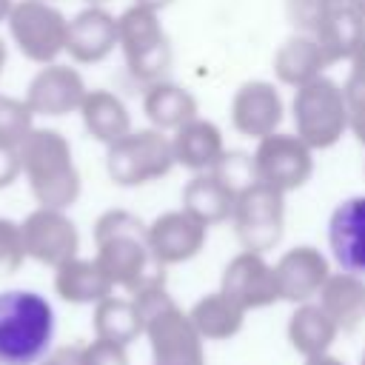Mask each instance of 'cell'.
Listing matches in <instances>:
<instances>
[{
  "label": "cell",
  "instance_id": "1",
  "mask_svg": "<svg viewBox=\"0 0 365 365\" xmlns=\"http://www.w3.org/2000/svg\"><path fill=\"white\" fill-rule=\"evenodd\" d=\"M17 151L23 180L37 205L66 211L77 202V197L83 194V177L74 163L71 143L63 131L34 125Z\"/></svg>",
  "mask_w": 365,
  "mask_h": 365
},
{
  "label": "cell",
  "instance_id": "2",
  "mask_svg": "<svg viewBox=\"0 0 365 365\" xmlns=\"http://www.w3.org/2000/svg\"><path fill=\"white\" fill-rule=\"evenodd\" d=\"M57 314L29 288L0 291V365H37L51 351Z\"/></svg>",
  "mask_w": 365,
  "mask_h": 365
},
{
  "label": "cell",
  "instance_id": "3",
  "mask_svg": "<svg viewBox=\"0 0 365 365\" xmlns=\"http://www.w3.org/2000/svg\"><path fill=\"white\" fill-rule=\"evenodd\" d=\"M291 120H294V134L305 140L314 151L334 148L348 134L351 125V103L345 88L325 74L294 88Z\"/></svg>",
  "mask_w": 365,
  "mask_h": 365
},
{
  "label": "cell",
  "instance_id": "4",
  "mask_svg": "<svg viewBox=\"0 0 365 365\" xmlns=\"http://www.w3.org/2000/svg\"><path fill=\"white\" fill-rule=\"evenodd\" d=\"M117 48L128 74L145 86L165 80L174 60L171 37L160 20V11L137 3L117 14Z\"/></svg>",
  "mask_w": 365,
  "mask_h": 365
},
{
  "label": "cell",
  "instance_id": "5",
  "mask_svg": "<svg viewBox=\"0 0 365 365\" xmlns=\"http://www.w3.org/2000/svg\"><path fill=\"white\" fill-rule=\"evenodd\" d=\"M171 134L160 128H131L117 143L106 145V174L117 188H140L174 171Z\"/></svg>",
  "mask_w": 365,
  "mask_h": 365
},
{
  "label": "cell",
  "instance_id": "6",
  "mask_svg": "<svg viewBox=\"0 0 365 365\" xmlns=\"http://www.w3.org/2000/svg\"><path fill=\"white\" fill-rule=\"evenodd\" d=\"M94 240H97V265L106 271L108 279L134 282L145 265H148V234L140 217H134L125 208H111L97 217L94 222Z\"/></svg>",
  "mask_w": 365,
  "mask_h": 365
},
{
  "label": "cell",
  "instance_id": "7",
  "mask_svg": "<svg viewBox=\"0 0 365 365\" xmlns=\"http://www.w3.org/2000/svg\"><path fill=\"white\" fill-rule=\"evenodd\" d=\"M6 31L14 48L37 66L57 63L66 54L68 40V17L57 3L48 0H14L11 14L6 20Z\"/></svg>",
  "mask_w": 365,
  "mask_h": 365
},
{
  "label": "cell",
  "instance_id": "8",
  "mask_svg": "<svg viewBox=\"0 0 365 365\" xmlns=\"http://www.w3.org/2000/svg\"><path fill=\"white\" fill-rule=\"evenodd\" d=\"M254 168L257 180L291 194L299 191L311 177H314V148L299 140L294 131H274L254 145Z\"/></svg>",
  "mask_w": 365,
  "mask_h": 365
},
{
  "label": "cell",
  "instance_id": "9",
  "mask_svg": "<svg viewBox=\"0 0 365 365\" xmlns=\"http://www.w3.org/2000/svg\"><path fill=\"white\" fill-rule=\"evenodd\" d=\"M88 86L74 63H48L34 71L26 86V106L34 117H68L80 111Z\"/></svg>",
  "mask_w": 365,
  "mask_h": 365
},
{
  "label": "cell",
  "instance_id": "10",
  "mask_svg": "<svg viewBox=\"0 0 365 365\" xmlns=\"http://www.w3.org/2000/svg\"><path fill=\"white\" fill-rule=\"evenodd\" d=\"M228 120L240 137H248L254 143L279 131L285 120V103L279 86L271 80H245L231 94Z\"/></svg>",
  "mask_w": 365,
  "mask_h": 365
},
{
  "label": "cell",
  "instance_id": "11",
  "mask_svg": "<svg viewBox=\"0 0 365 365\" xmlns=\"http://www.w3.org/2000/svg\"><path fill=\"white\" fill-rule=\"evenodd\" d=\"M20 231H23L26 257H34L37 262H46L54 268L71 259L80 245L71 217L60 208L37 205L31 214H26V220L20 222Z\"/></svg>",
  "mask_w": 365,
  "mask_h": 365
},
{
  "label": "cell",
  "instance_id": "12",
  "mask_svg": "<svg viewBox=\"0 0 365 365\" xmlns=\"http://www.w3.org/2000/svg\"><path fill=\"white\" fill-rule=\"evenodd\" d=\"M231 220L237 225L240 240H245L251 248L271 245V242H277V237L282 231L285 194L257 180L251 188L237 194V205H234Z\"/></svg>",
  "mask_w": 365,
  "mask_h": 365
},
{
  "label": "cell",
  "instance_id": "13",
  "mask_svg": "<svg viewBox=\"0 0 365 365\" xmlns=\"http://www.w3.org/2000/svg\"><path fill=\"white\" fill-rule=\"evenodd\" d=\"M117 48V14L108 6H83L68 20L66 54L74 66H97Z\"/></svg>",
  "mask_w": 365,
  "mask_h": 365
},
{
  "label": "cell",
  "instance_id": "14",
  "mask_svg": "<svg viewBox=\"0 0 365 365\" xmlns=\"http://www.w3.org/2000/svg\"><path fill=\"white\" fill-rule=\"evenodd\" d=\"M328 248L342 274L365 277V194L345 197L328 217Z\"/></svg>",
  "mask_w": 365,
  "mask_h": 365
},
{
  "label": "cell",
  "instance_id": "15",
  "mask_svg": "<svg viewBox=\"0 0 365 365\" xmlns=\"http://www.w3.org/2000/svg\"><path fill=\"white\" fill-rule=\"evenodd\" d=\"M171 148L177 165L188 168L191 174H202L211 171L225 154V134L214 120L194 117L177 131H171Z\"/></svg>",
  "mask_w": 365,
  "mask_h": 365
},
{
  "label": "cell",
  "instance_id": "16",
  "mask_svg": "<svg viewBox=\"0 0 365 365\" xmlns=\"http://www.w3.org/2000/svg\"><path fill=\"white\" fill-rule=\"evenodd\" d=\"M271 68H274V80L277 86H288V88H299L317 77L325 74L328 63L314 40V34L305 31H294L291 37H285L274 57H271Z\"/></svg>",
  "mask_w": 365,
  "mask_h": 365
},
{
  "label": "cell",
  "instance_id": "17",
  "mask_svg": "<svg viewBox=\"0 0 365 365\" xmlns=\"http://www.w3.org/2000/svg\"><path fill=\"white\" fill-rule=\"evenodd\" d=\"M148 245L154 251L157 259L174 262L182 257H191L202 240H205V225L200 220H194L188 211L177 208V211H165L160 214L148 228Z\"/></svg>",
  "mask_w": 365,
  "mask_h": 365
},
{
  "label": "cell",
  "instance_id": "18",
  "mask_svg": "<svg viewBox=\"0 0 365 365\" xmlns=\"http://www.w3.org/2000/svg\"><path fill=\"white\" fill-rule=\"evenodd\" d=\"M143 114L148 120L151 128H160L165 134L177 131L180 125H185L188 120L200 117V103L197 97L185 88V86H177L171 80H157V83H148L145 91H143Z\"/></svg>",
  "mask_w": 365,
  "mask_h": 365
},
{
  "label": "cell",
  "instance_id": "19",
  "mask_svg": "<svg viewBox=\"0 0 365 365\" xmlns=\"http://www.w3.org/2000/svg\"><path fill=\"white\" fill-rule=\"evenodd\" d=\"M77 114L83 120L86 134L91 140L103 143V145L117 143L120 137H125L134 128L128 106L123 103L120 94L108 91V88H88V94H86V100H83Z\"/></svg>",
  "mask_w": 365,
  "mask_h": 365
},
{
  "label": "cell",
  "instance_id": "20",
  "mask_svg": "<svg viewBox=\"0 0 365 365\" xmlns=\"http://www.w3.org/2000/svg\"><path fill=\"white\" fill-rule=\"evenodd\" d=\"M314 40L325 57L328 66L334 63H348L356 48L365 43V17L354 6H339L334 9L314 31Z\"/></svg>",
  "mask_w": 365,
  "mask_h": 365
},
{
  "label": "cell",
  "instance_id": "21",
  "mask_svg": "<svg viewBox=\"0 0 365 365\" xmlns=\"http://www.w3.org/2000/svg\"><path fill=\"white\" fill-rule=\"evenodd\" d=\"M237 194L225 188L211 171L191 174V180L182 185V211H188L202 225H217L234 217Z\"/></svg>",
  "mask_w": 365,
  "mask_h": 365
},
{
  "label": "cell",
  "instance_id": "22",
  "mask_svg": "<svg viewBox=\"0 0 365 365\" xmlns=\"http://www.w3.org/2000/svg\"><path fill=\"white\" fill-rule=\"evenodd\" d=\"M108 285L106 271L97 262L88 259H66L63 265H57V277H54V288L66 297V299H91L100 297Z\"/></svg>",
  "mask_w": 365,
  "mask_h": 365
},
{
  "label": "cell",
  "instance_id": "23",
  "mask_svg": "<svg viewBox=\"0 0 365 365\" xmlns=\"http://www.w3.org/2000/svg\"><path fill=\"white\" fill-rule=\"evenodd\" d=\"M322 271H325V259L314 248H294L279 262V279L291 288H314Z\"/></svg>",
  "mask_w": 365,
  "mask_h": 365
},
{
  "label": "cell",
  "instance_id": "24",
  "mask_svg": "<svg viewBox=\"0 0 365 365\" xmlns=\"http://www.w3.org/2000/svg\"><path fill=\"white\" fill-rule=\"evenodd\" d=\"M31 128H34V114L26 106V100L0 94V145L20 148V143L31 134Z\"/></svg>",
  "mask_w": 365,
  "mask_h": 365
},
{
  "label": "cell",
  "instance_id": "25",
  "mask_svg": "<svg viewBox=\"0 0 365 365\" xmlns=\"http://www.w3.org/2000/svg\"><path fill=\"white\" fill-rule=\"evenodd\" d=\"M211 174L231 188L234 194H242L245 188H251L257 182V168H254V154L240 151V148H225V154L220 157V163L211 168Z\"/></svg>",
  "mask_w": 365,
  "mask_h": 365
},
{
  "label": "cell",
  "instance_id": "26",
  "mask_svg": "<svg viewBox=\"0 0 365 365\" xmlns=\"http://www.w3.org/2000/svg\"><path fill=\"white\" fill-rule=\"evenodd\" d=\"M268 282H271V277H268L262 259L257 254H251V251L242 254V257H237L231 262V268H228V285L237 294H251V291L254 294H262L268 288Z\"/></svg>",
  "mask_w": 365,
  "mask_h": 365
},
{
  "label": "cell",
  "instance_id": "27",
  "mask_svg": "<svg viewBox=\"0 0 365 365\" xmlns=\"http://www.w3.org/2000/svg\"><path fill=\"white\" fill-rule=\"evenodd\" d=\"M348 0H285V17L294 26V31L314 34L317 26Z\"/></svg>",
  "mask_w": 365,
  "mask_h": 365
},
{
  "label": "cell",
  "instance_id": "28",
  "mask_svg": "<svg viewBox=\"0 0 365 365\" xmlns=\"http://www.w3.org/2000/svg\"><path fill=\"white\" fill-rule=\"evenodd\" d=\"M26 259V245H23V231L20 222H11L0 217V271H14Z\"/></svg>",
  "mask_w": 365,
  "mask_h": 365
},
{
  "label": "cell",
  "instance_id": "29",
  "mask_svg": "<svg viewBox=\"0 0 365 365\" xmlns=\"http://www.w3.org/2000/svg\"><path fill=\"white\" fill-rule=\"evenodd\" d=\"M348 103H365V43L356 48V54L348 60V77L342 83Z\"/></svg>",
  "mask_w": 365,
  "mask_h": 365
},
{
  "label": "cell",
  "instance_id": "30",
  "mask_svg": "<svg viewBox=\"0 0 365 365\" xmlns=\"http://www.w3.org/2000/svg\"><path fill=\"white\" fill-rule=\"evenodd\" d=\"M23 177V165H20V151L11 145H0V191L14 185Z\"/></svg>",
  "mask_w": 365,
  "mask_h": 365
},
{
  "label": "cell",
  "instance_id": "31",
  "mask_svg": "<svg viewBox=\"0 0 365 365\" xmlns=\"http://www.w3.org/2000/svg\"><path fill=\"white\" fill-rule=\"evenodd\" d=\"M348 131L359 140V145H365V103H354L351 106V125Z\"/></svg>",
  "mask_w": 365,
  "mask_h": 365
},
{
  "label": "cell",
  "instance_id": "32",
  "mask_svg": "<svg viewBox=\"0 0 365 365\" xmlns=\"http://www.w3.org/2000/svg\"><path fill=\"white\" fill-rule=\"evenodd\" d=\"M137 6H145V9H154V11H163V9H168L174 0H134Z\"/></svg>",
  "mask_w": 365,
  "mask_h": 365
},
{
  "label": "cell",
  "instance_id": "33",
  "mask_svg": "<svg viewBox=\"0 0 365 365\" xmlns=\"http://www.w3.org/2000/svg\"><path fill=\"white\" fill-rule=\"evenodd\" d=\"M11 6H14V0H0V26H6V20L11 14Z\"/></svg>",
  "mask_w": 365,
  "mask_h": 365
},
{
  "label": "cell",
  "instance_id": "34",
  "mask_svg": "<svg viewBox=\"0 0 365 365\" xmlns=\"http://www.w3.org/2000/svg\"><path fill=\"white\" fill-rule=\"evenodd\" d=\"M6 60H9V46H6V40L0 37V74H3V68H6Z\"/></svg>",
  "mask_w": 365,
  "mask_h": 365
},
{
  "label": "cell",
  "instance_id": "35",
  "mask_svg": "<svg viewBox=\"0 0 365 365\" xmlns=\"http://www.w3.org/2000/svg\"><path fill=\"white\" fill-rule=\"evenodd\" d=\"M348 6H354V9H356L362 17H365V0H348Z\"/></svg>",
  "mask_w": 365,
  "mask_h": 365
},
{
  "label": "cell",
  "instance_id": "36",
  "mask_svg": "<svg viewBox=\"0 0 365 365\" xmlns=\"http://www.w3.org/2000/svg\"><path fill=\"white\" fill-rule=\"evenodd\" d=\"M83 3H86V6H108L111 0H83Z\"/></svg>",
  "mask_w": 365,
  "mask_h": 365
},
{
  "label": "cell",
  "instance_id": "37",
  "mask_svg": "<svg viewBox=\"0 0 365 365\" xmlns=\"http://www.w3.org/2000/svg\"><path fill=\"white\" fill-rule=\"evenodd\" d=\"M48 3H57V0H48Z\"/></svg>",
  "mask_w": 365,
  "mask_h": 365
}]
</instances>
